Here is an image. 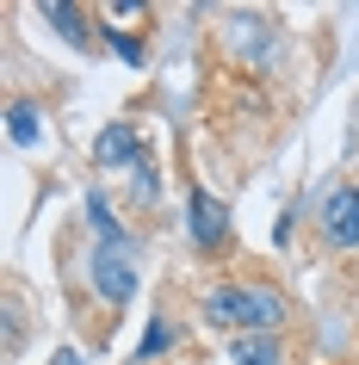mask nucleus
<instances>
[{
    "instance_id": "f257e3e1",
    "label": "nucleus",
    "mask_w": 359,
    "mask_h": 365,
    "mask_svg": "<svg viewBox=\"0 0 359 365\" xmlns=\"http://www.w3.org/2000/svg\"><path fill=\"white\" fill-rule=\"evenodd\" d=\"M205 322L211 328H229L236 341L242 334H273L285 322V297L266 285H217L205 297Z\"/></svg>"
},
{
    "instance_id": "f03ea898",
    "label": "nucleus",
    "mask_w": 359,
    "mask_h": 365,
    "mask_svg": "<svg viewBox=\"0 0 359 365\" xmlns=\"http://www.w3.org/2000/svg\"><path fill=\"white\" fill-rule=\"evenodd\" d=\"M93 291L106 297V304H124L136 291V254L131 242L124 248H93Z\"/></svg>"
},
{
    "instance_id": "7ed1b4c3",
    "label": "nucleus",
    "mask_w": 359,
    "mask_h": 365,
    "mask_svg": "<svg viewBox=\"0 0 359 365\" xmlns=\"http://www.w3.org/2000/svg\"><path fill=\"white\" fill-rule=\"evenodd\" d=\"M186 235H192V248H217L229 235V205L211 192H192L186 198Z\"/></svg>"
},
{
    "instance_id": "20e7f679",
    "label": "nucleus",
    "mask_w": 359,
    "mask_h": 365,
    "mask_svg": "<svg viewBox=\"0 0 359 365\" xmlns=\"http://www.w3.org/2000/svg\"><path fill=\"white\" fill-rule=\"evenodd\" d=\"M322 235H328L335 248H353L359 242V186H347V192H335L322 205Z\"/></svg>"
},
{
    "instance_id": "39448f33",
    "label": "nucleus",
    "mask_w": 359,
    "mask_h": 365,
    "mask_svg": "<svg viewBox=\"0 0 359 365\" xmlns=\"http://www.w3.org/2000/svg\"><path fill=\"white\" fill-rule=\"evenodd\" d=\"M93 161H99V168H118V161H131V168H136V161H143V143H136V130H131V124H112V130L93 143Z\"/></svg>"
},
{
    "instance_id": "423d86ee",
    "label": "nucleus",
    "mask_w": 359,
    "mask_h": 365,
    "mask_svg": "<svg viewBox=\"0 0 359 365\" xmlns=\"http://www.w3.org/2000/svg\"><path fill=\"white\" fill-rule=\"evenodd\" d=\"M6 136H13L19 149H31V143L44 136V112L31 106V99H13V106H6Z\"/></svg>"
},
{
    "instance_id": "0eeeda50",
    "label": "nucleus",
    "mask_w": 359,
    "mask_h": 365,
    "mask_svg": "<svg viewBox=\"0 0 359 365\" xmlns=\"http://www.w3.org/2000/svg\"><path fill=\"white\" fill-rule=\"evenodd\" d=\"M38 13H44L50 25H56V31H62L69 43H93V38H87V25H81V6H62V0H44Z\"/></svg>"
},
{
    "instance_id": "6e6552de",
    "label": "nucleus",
    "mask_w": 359,
    "mask_h": 365,
    "mask_svg": "<svg viewBox=\"0 0 359 365\" xmlns=\"http://www.w3.org/2000/svg\"><path fill=\"white\" fill-rule=\"evenodd\" d=\"M236 365H279V341L273 334H242L236 341Z\"/></svg>"
},
{
    "instance_id": "1a4fd4ad",
    "label": "nucleus",
    "mask_w": 359,
    "mask_h": 365,
    "mask_svg": "<svg viewBox=\"0 0 359 365\" xmlns=\"http://www.w3.org/2000/svg\"><path fill=\"white\" fill-rule=\"evenodd\" d=\"M112 50H118L124 62H131V68H143V56H149V50H143V43H136L131 31H112Z\"/></svg>"
},
{
    "instance_id": "9d476101",
    "label": "nucleus",
    "mask_w": 359,
    "mask_h": 365,
    "mask_svg": "<svg viewBox=\"0 0 359 365\" xmlns=\"http://www.w3.org/2000/svg\"><path fill=\"white\" fill-rule=\"evenodd\" d=\"M168 341H173V328H168V322H155L149 334H143V353H136V359H155V353H161Z\"/></svg>"
},
{
    "instance_id": "9b49d317",
    "label": "nucleus",
    "mask_w": 359,
    "mask_h": 365,
    "mask_svg": "<svg viewBox=\"0 0 359 365\" xmlns=\"http://www.w3.org/2000/svg\"><path fill=\"white\" fill-rule=\"evenodd\" d=\"M50 365H81V353H69V346H62V353H56Z\"/></svg>"
}]
</instances>
